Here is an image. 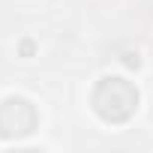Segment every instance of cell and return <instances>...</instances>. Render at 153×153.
Masks as SVG:
<instances>
[{
    "mask_svg": "<svg viewBox=\"0 0 153 153\" xmlns=\"http://www.w3.org/2000/svg\"><path fill=\"white\" fill-rule=\"evenodd\" d=\"M93 108L105 123H126L138 108V90L126 78H102L93 90Z\"/></svg>",
    "mask_w": 153,
    "mask_h": 153,
    "instance_id": "obj_1",
    "label": "cell"
},
{
    "mask_svg": "<svg viewBox=\"0 0 153 153\" xmlns=\"http://www.w3.org/2000/svg\"><path fill=\"white\" fill-rule=\"evenodd\" d=\"M36 126V111L27 99H18V96H9L3 105H0V135H27L33 132Z\"/></svg>",
    "mask_w": 153,
    "mask_h": 153,
    "instance_id": "obj_2",
    "label": "cell"
},
{
    "mask_svg": "<svg viewBox=\"0 0 153 153\" xmlns=\"http://www.w3.org/2000/svg\"><path fill=\"white\" fill-rule=\"evenodd\" d=\"M21 54L30 57V54H33V42H21Z\"/></svg>",
    "mask_w": 153,
    "mask_h": 153,
    "instance_id": "obj_3",
    "label": "cell"
}]
</instances>
